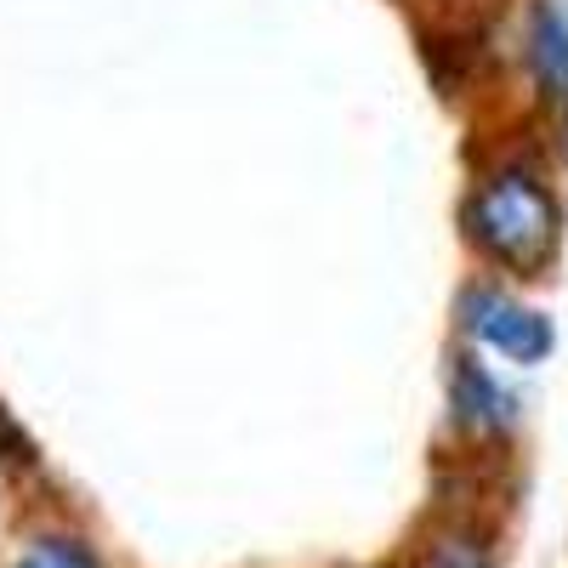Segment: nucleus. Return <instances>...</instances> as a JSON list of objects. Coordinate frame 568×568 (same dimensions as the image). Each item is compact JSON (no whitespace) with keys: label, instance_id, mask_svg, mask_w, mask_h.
<instances>
[{"label":"nucleus","instance_id":"nucleus-1","mask_svg":"<svg viewBox=\"0 0 568 568\" xmlns=\"http://www.w3.org/2000/svg\"><path fill=\"white\" fill-rule=\"evenodd\" d=\"M466 233L495 267H506L517 278H540V273H551V262L562 251V205L546 176L506 165L471 187Z\"/></svg>","mask_w":568,"mask_h":568},{"label":"nucleus","instance_id":"nucleus-2","mask_svg":"<svg viewBox=\"0 0 568 568\" xmlns=\"http://www.w3.org/2000/svg\"><path fill=\"white\" fill-rule=\"evenodd\" d=\"M460 324L471 342H484L495 353H506L511 364H540L551 353V318L511 302L495 284H478V291L460 296Z\"/></svg>","mask_w":568,"mask_h":568},{"label":"nucleus","instance_id":"nucleus-3","mask_svg":"<svg viewBox=\"0 0 568 568\" xmlns=\"http://www.w3.org/2000/svg\"><path fill=\"white\" fill-rule=\"evenodd\" d=\"M524 40H529V74L540 85V103L568 120V12L557 0H535Z\"/></svg>","mask_w":568,"mask_h":568},{"label":"nucleus","instance_id":"nucleus-4","mask_svg":"<svg viewBox=\"0 0 568 568\" xmlns=\"http://www.w3.org/2000/svg\"><path fill=\"white\" fill-rule=\"evenodd\" d=\"M449 409H455V420L466 426L471 438H500V433L517 426L511 393L495 382L484 364H471V358H460L455 375H449Z\"/></svg>","mask_w":568,"mask_h":568},{"label":"nucleus","instance_id":"nucleus-5","mask_svg":"<svg viewBox=\"0 0 568 568\" xmlns=\"http://www.w3.org/2000/svg\"><path fill=\"white\" fill-rule=\"evenodd\" d=\"M409 568H495V551L471 524H438L415 546Z\"/></svg>","mask_w":568,"mask_h":568},{"label":"nucleus","instance_id":"nucleus-6","mask_svg":"<svg viewBox=\"0 0 568 568\" xmlns=\"http://www.w3.org/2000/svg\"><path fill=\"white\" fill-rule=\"evenodd\" d=\"M12 568H103L98 562V551H91L85 540H69V535H45V540H34Z\"/></svg>","mask_w":568,"mask_h":568},{"label":"nucleus","instance_id":"nucleus-7","mask_svg":"<svg viewBox=\"0 0 568 568\" xmlns=\"http://www.w3.org/2000/svg\"><path fill=\"white\" fill-rule=\"evenodd\" d=\"M0 460H29V444L12 433V420L0 415Z\"/></svg>","mask_w":568,"mask_h":568},{"label":"nucleus","instance_id":"nucleus-8","mask_svg":"<svg viewBox=\"0 0 568 568\" xmlns=\"http://www.w3.org/2000/svg\"><path fill=\"white\" fill-rule=\"evenodd\" d=\"M449 7H466V0H449Z\"/></svg>","mask_w":568,"mask_h":568}]
</instances>
